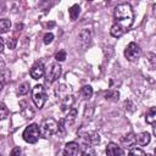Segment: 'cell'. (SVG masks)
Here are the masks:
<instances>
[{"mask_svg":"<svg viewBox=\"0 0 156 156\" xmlns=\"http://www.w3.org/2000/svg\"><path fill=\"white\" fill-rule=\"evenodd\" d=\"M0 156H2V155H1V154H0Z\"/></svg>","mask_w":156,"mask_h":156,"instance_id":"obj_40","label":"cell"},{"mask_svg":"<svg viewBox=\"0 0 156 156\" xmlns=\"http://www.w3.org/2000/svg\"><path fill=\"white\" fill-rule=\"evenodd\" d=\"M128 156H146V154H145L144 150L133 146V147H130V150L128 152Z\"/></svg>","mask_w":156,"mask_h":156,"instance_id":"obj_24","label":"cell"},{"mask_svg":"<svg viewBox=\"0 0 156 156\" xmlns=\"http://www.w3.org/2000/svg\"><path fill=\"white\" fill-rule=\"evenodd\" d=\"M91 38H93V30L91 29H88V28H84L79 32L78 34V39H79V43L83 48H87L90 41H91Z\"/></svg>","mask_w":156,"mask_h":156,"instance_id":"obj_9","label":"cell"},{"mask_svg":"<svg viewBox=\"0 0 156 156\" xmlns=\"http://www.w3.org/2000/svg\"><path fill=\"white\" fill-rule=\"evenodd\" d=\"M68 13H69V18H71L72 21H76V20L78 18L79 13H80V7H79V5L76 4V5L71 6L69 10H68Z\"/></svg>","mask_w":156,"mask_h":156,"instance_id":"obj_19","label":"cell"},{"mask_svg":"<svg viewBox=\"0 0 156 156\" xmlns=\"http://www.w3.org/2000/svg\"><path fill=\"white\" fill-rule=\"evenodd\" d=\"M151 140V136L147 132H143V133H139L138 135H135V143L140 146H144V145H147Z\"/></svg>","mask_w":156,"mask_h":156,"instance_id":"obj_12","label":"cell"},{"mask_svg":"<svg viewBox=\"0 0 156 156\" xmlns=\"http://www.w3.org/2000/svg\"><path fill=\"white\" fill-rule=\"evenodd\" d=\"M61 100V110L62 111H68L69 108H72V105H73V96L69 94V95H66V96H63L62 99H60Z\"/></svg>","mask_w":156,"mask_h":156,"instance_id":"obj_15","label":"cell"},{"mask_svg":"<svg viewBox=\"0 0 156 156\" xmlns=\"http://www.w3.org/2000/svg\"><path fill=\"white\" fill-rule=\"evenodd\" d=\"M22 136H23L24 141H27V143H29V144H35V143L38 141L39 136H40L39 126H38V124H35V123L29 124V126L24 129V132H23Z\"/></svg>","mask_w":156,"mask_h":156,"instance_id":"obj_5","label":"cell"},{"mask_svg":"<svg viewBox=\"0 0 156 156\" xmlns=\"http://www.w3.org/2000/svg\"><path fill=\"white\" fill-rule=\"evenodd\" d=\"M79 151H80L82 156H95L94 146L88 143H83L82 145H79Z\"/></svg>","mask_w":156,"mask_h":156,"instance_id":"obj_14","label":"cell"},{"mask_svg":"<svg viewBox=\"0 0 156 156\" xmlns=\"http://www.w3.org/2000/svg\"><path fill=\"white\" fill-rule=\"evenodd\" d=\"M104 98H105L106 100H110V101H117L118 98H119V93H118L117 90L110 89V90H107V91L104 93Z\"/></svg>","mask_w":156,"mask_h":156,"instance_id":"obj_18","label":"cell"},{"mask_svg":"<svg viewBox=\"0 0 156 156\" xmlns=\"http://www.w3.org/2000/svg\"><path fill=\"white\" fill-rule=\"evenodd\" d=\"M7 116H9V110L6 105L2 101H0V121H4Z\"/></svg>","mask_w":156,"mask_h":156,"instance_id":"obj_25","label":"cell"},{"mask_svg":"<svg viewBox=\"0 0 156 156\" xmlns=\"http://www.w3.org/2000/svg\"><path fill=\"white\" fill-rule=\"evenodd\" d=\"M11 28V21L7 18L0 20V33H6Z\"/></svg>","mask_w":156,"mask_h":156,"instance_id":"obj_21","label":"cell"},{"mask_svg":"<svg viewBox=\"0 0 156 156\" xmlns=\"http://www.w3.org/2000/svg\"><path fill=\"white\" fill-rule=\"evenodd\" d=\"M76 117H77V110L74 107H72V108H69L67 111V113H66V116H65L62 122H63L65 126H71L76 121Z\"/></svg>","mask_w":156,"mask_h":156,"instance_id":"obj_13","label":"cell"},{"mask_svg":"<svg viewBox=\"0 0 156 156\" xmlns=\"http://www.w3.org/2000/svg\"><path fill=\"white\" fill-rule=\"evenodd\" d=\"M56 134H57L60 138H63V136H65V134H66V127H65L63 122H60V123H58V128H57Z\"/></svg>","mask_w":156,"mask_h":156,"instance_id":"obj_29","label":"cell"},{"mask_svg":"<svg viewBox=\"0 0 156 156\" xmlns=\"http://www.w3.org/2000/svg\"><path fill=\"white\" fill-rule=\"evenodd\" d=\"M113 16H115V21H116L115 23L119 24L126 30L133 24V18H134L133 10H132V6L129 4H127V2L117 5L115 7Z\"/></svg>","mask_w":156,"mask_h":156,"instance_id":"obj_1","label":"cell"},{"mask_svg":"<svg viewBox=\"0 0 156 156\" xmlns=\"http://www.w3.org/2000/svg\"><path fill=\"white\" fill-rule=\"evenodd\" d=\"M28 91H29V83L23 82V83H21V84L18 85V89H17L18 95H26Z\"/></svg>","mask_w":156,"mask_h":156,"instance_id":"obj_23","label":"cell"},{"mask_svg":"<svg viewBox=\"0 0 156 156\" xmlns=\"http://www.w3.org/2000/svg\"><path fill=\"white\" fill-rule=\"evenodd\" d=\"M94 113V106L93 105H87L85 107V111H84V117L85 118H90Z\"/></svg>","mask_w":156,"mask_h":156,"instance_id":"obj_30","label":"cell"},{"mask_svg":"<svg viewBox=\"0 0 156 156\" xmlns=\"http://www.w3.org/2000/svg\"><path fill=\"white\" fill-rule=\"evenodd\" d=\"M78 135L84 140V143H88L90 145H96L100 143V135L93 129H88L85 127H80L78 129Z\"/></svg>","mask_w":156,"mask_h":156,"instance_id":"obj_3","label":"cell"},{"mask_svg":"<svg viewBox=\"0 0 156 156\" xmlns=\"http://www.w3.org/2000/svg\"><path fill=\"white\" fill-rule=\"evenodd\" d=\"M82 96H83V99H87V100H89L91 96H93V88L90 87V85H84L83 88H82Z\"/></svg>","mask_w":156,"mask_h":156,"instance_id":"obj_22","label":"cell"},{"mask_svg":"<svg viewBox=\"0 0 156 156\" xmlns=\"http://www.w3.org/2000/svg\"><path fill=\"white\" fill-rule=\"evenodd\" d=\"M4 12H5V5L4 2L0 1V13H4Z\"/></svg>","mask_w":156,"mask_h":156,"instance_id":"obj_37","label":"cell"},{"mask_svg":"<svg viewBox=\"0 0 156 156\" xmlns=\"http://www.w3.org/2000/svg\"><path fill=\"white\" fill-rule=\"evenodd\" d=\"M122 144L126 146V147H133L134 144H135V135L133 133H128L127 135H124L122 139H121Z\"/></svg>","mask_w":156,"mask_h":156,"instance_id":"obj_17","label":"cell"},{"mask_svg":"<svg viewBox=\"0 0 156 156\" xmlns=\"http://www.w3.org/2000/svg\"><path fill=\"white\" fill-rule=\"evenodd\" d=\"M32 100L38 108H41L44 106L46 101V91L43 85L38 84L32 89Z\"/></svg>","mask_w":156,"mask_h":156,"instance_id":"obj_4","label":"cell"},{"mask_svg":"<svg viewBox=\"0 0 156 156\" xmlns=\"http://www.w3.org/2000/svg\"><path fill=\"white\" fill-rule=\"evenodd\" d=\"M2 71H5V62H4V60L0 57V73H1Z\"/></svg>","mask_w":156,"mask_h":156,"instance_id":"obj_35","label":"cell"},{"mask_svg":"<svg viewBox=\"0 0 156 156\" xmlns=\"http://www.w3.org/2000/svg\"><path fill=\"white\" fill-rule=\"evenodd\" d=\"M10 73L7 72V71H2L1 73H0V90L4 88V85H5V83H6V80H7V76H9Z\"/></svg>","mask_w":156,"mask_h":156,"instance_id":"obj_26","label":"cell"},{"mask_svg":"<svg viewBox=\"0 0 156 156\" xmlns=\"http://www.w3.org/2000/svg\"><path fill=\"white\" fill-rule=\"evenodd\" d=\"M66 56H67L66 51H65V50H60L58 52H56L55 58H56V61H57V62H62V61H65V60H66Z\"/></svg>","mask_w":156,"mask_h":156,"instance_id":"obj_28","label":"cell"},{"mask_svg":"<svg viewBox=\"0 0 156 156\" xmlns=\"http://www.w3.org/2000/svg\"><path fill=\"white\" fill-rule=\"evenodd\" d=\"M60 74H61V66H60L58 63H52V65L50 66V68L48 69L46 74H45V80H46V83H49V84H50V83H54L55 80L58 79Z\"/></svg>","mask_w":156,"mask_h":156,"instance_id":"obj_7","label":"cell"},{"mask_svg":"<svg viewBox=\"0 0 156 156\" xmlns=\"http://www.w3.org/2000/svg\"><path fill=\"white\" fill-rule=\"evenodd\" d=\"M106 155L107 156H123V151L117 144L110 143L106 146Z\"/></svg>","mask_w":156,"mask_h":156,"instance_id":"obj_11","label":"cell"},{"mask_svg":"<svg viewBox=\"0 0 156 156\" xmlns=\"http://www.w3.org/2000/svg\"><path fill=\"white\" fill-rule=\"evenodd\" d=\"M146 156H152V155H146Z\"/></svg>","mask_w":156,"mask_h":156,"instance_id":"obj_39","label":"cell"},{"mask_svg":"<svg viewBox=\"0 0 156 156\" xmlns=\"http://www.w3.org/2000/svg\"><path fill=\"white\" fill-rule=\"evenodd\" d=\"M79 152V145L76 141H69L65 145L63 150L58 154V156H77Z\"/></svg>","mask_w":156,"mask_h":156,"instance_id":"obj_8","label":"cell"},{"mask_svg":"<svg viewBox=\"0 0 156 156\" xmlns=\"http://www.w3.org/2000/svg\"><path fill=\"white\" fill-rule=\"evenodd\" d=\"M22 27H23V24H17V29H18V30H21Z\"/></svg>","mask_w":156,"mask_h":156,"instance_id":"obj_38","label":"cell"},{"mask_svg":"<svg viewBox=\"0 0 156 156\" xmlns=\"http://www.w3.org/2000/svg\"><path fill=\"white\" fill-rule=\"evenodd\" d=\"M7 48L9 49H11V50H13L15 48H16V44H17V40L15 39V38H10V39H7Z\"/></svg>","mask_w":156,"mask_h":156,"instance_id":"obj_32","label":"cell"},{"mask_svg":"<svg viewBox=\"0 0 156 156\" xmlns=\"http://www.w3.org/2000/svg\"><path fill=\"white\" fill-rule=\"evenodd\" d=\"M44 73H45V67H44V65H43V62H35L33 66H32V68H30V77L33 78V79H39V78H41L43 76H44Z\"/></svg>","mask_w":156,"mask_h":156,"instance_id":"obj_10","label":"cell"},{"mask_svg":"<svg viewBox=\"0 0 156 156\" xmlns=\"http://www.w3.org/2000/svg\"><path fill=\"white\" fill-rule=\"evenodd\" d=\"M52 40H54V34H52V33H50V32H49V33H46V34L44 35V38H43V41H44V44H46V45H48V44H50Z\"/></svg>","mask_w":156,"mask_h":156,"instance_id":"obj_31","label":"cell"},{"mask_svg":"<svg viewBox=\"0 0 156 156\" xmlns=\"http://www.w3.org/2000/svg\"><path fill=\"white\" fill-rule=\"evenodd\" d=\"M57 95L60 96V99H62V98L66 96V95H69V94H68V88H67L66 85H61V87L57 89Z\"/></svg>","mask_w":156,"mask_h":156,"instance_id":"obj_27","label":"cell"},{"mask_svg":"<svg viewBox=\"0 0 156 156\" xmlns=\"http://www.w3.org/2000/svg\"><path fill=\"white\" fill-rule=\"evenodd\" d=\"M124 33H126V29H124L123 27H121L119 24H117V23H113V24L111 26V29H110V34H111L112 37H115V38H119V37H122Z\"/></svg>","mask_w":156,"mask_h":156,"instance_id":"obj_16","label":"cell"},{"mask_svg":"<svg viewBox=\"0 0 156 156\" xmlns=\"http://www.w3.org/2000/svg\"><path fill=\"white\" fill-rule=\"evenodd\" d=\"M145 119H146V123L152 124V126L155 124V121H156V107H151V108L147 111Z\"/></svg>","mask_w":156,"mask_h":156,"instance_id":"obj_20","label":"cell"},{"mask_svg":"<svg viewBox=\"0 0 156 156\" xmlns=\"http://www.w3.org/2000/svg\"><path fill=\"white\" fill-rule=\"evenodd\" d=\"M140 55V48L136 43L132 41L127 45L126 50H124V56L128 61H135Z\"/></svg>","mask_w":156,"mask_h":156,"instance_id":"obj_6","label":"cell"},{"mask_svg":"<svg viewBox=\"0 0 156 156\" xmlns=\"http://www.w3.org/2000/svg\"><path fill=\"white\" fill-rule=\"evenodd\" d=\"M21 155H22V150H21L20 146H15L11 150V154H10V156H21Z\"/></svg>","mask_w":156,"mask_h":156,"instance_id":"obj_33","label":"cell"},{"mask_svg":"<svg viewBox=\"0 0 156 156\" xmlns=\"http://www.w3.org/2000/svg\"><path fill=\"white\" fill-rule=\"evenodd\" d=\"M4 45H5V43H4V39L0 37V52H2V51H4Z\"/></svg>","mask_w":156,"mask_h":156,"instance_id":"obj_36","label":"cell"},{"mask_svg":"<svg viewBox=\"0 0 156 156\" xmlns=\"http://www.w3.org/2000/svg\"><path fill=\"white\" fill-rule=\"evenodd\" d=\"M155 60H156L155 54H154V52H150V54H149V61H150V63H151V69H155V66H156Z\"/></svg>","mask_w":156,"mask_h":156,"instance_id":"obj_34","label":"cell"},{"mask_svg":"<svg viewBox=\"0 0 156 156\" xmlns=\"http://www.w3.org/2000/svg\"><path fill=\"white\" fill-rule=\"evenodd\" d=\"M57 128H58V123L56 119L54 118H46L41 122L40 127H39V130H40V136L48 139L50 138L51 135L56 134L57 132Z\"/></svg>","mask_w":156,"mask_h":156,"instance_id":"obj_2","label":"cell"}]
</instances>
